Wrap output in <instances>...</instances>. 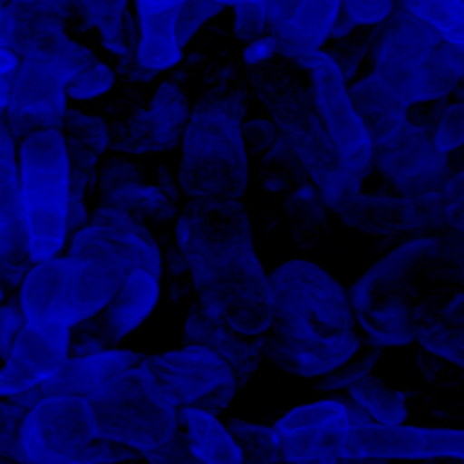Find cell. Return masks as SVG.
<instances>
[{
	"instance_id": "cell-18",
	"label": "cell",
	"mask_w": 464,
	"mask_h": 464,
	"mask_svg": "<svg viewBox=\"0 0 464 464\" xmlns=\"http://www.w3.org/2000/svg\"><path fill=\"white\" fill-rule=\"evenodd\" d=\"M100 207L116 208L140 225L166 222L177 218L175 195L161 186L148 184L143 170L130 159L111 157L98 170Z\"/></svg>"
},
{
	"instance_id": "cell-36",
	"label": "cell",
	"mask_w": 464,
	"mask_h": 464,
	"mask_svg": "<svg viewBox=\"0 0 464 464\" xmlns=\"http://www.w3.org/2000/svg\"><path fill=\"white\" fill-rule=\"evenodd\" d=\"M143 458L150 464H204L190 453L188 447H186V440L181 430L170 440V442L163 444L161 449H154V451L145 453Z\"/></svg>"
},
{
	"instance_id": "cell-15",
	"label": "cell",
	"mask_w": 464,
	"mask_h": 464,
	"mask_svg": "<svg viewBox=\"0 0 464 464\" xmlns=\"http://www.w3.org/2000/svg\"><path fill=\"white\" fill-rule=\"evenodd\" d=\"M356 421V411L338 399L297 406L279 417L272 430L285 460L308 462L343 456L344 440Z\"/></svg>"
},
{
	"instance_id": "cell-40",
	"label": "cell",
	"mask_w": 464,
	"mask_h": 464,
	"mask_svg": "<svg viewBox=\"0 0 464 464\" xmlns=\"http://www.w3.org/2000/svg\"><path fill=\"white\" fill-rule=\"evenodd\" d=\"M5 109V95H3V86H0V113H3Z\"/></svg>"
},
{
	"instance_id": "cell-26",
	"label": "cell",
	"mask_w": 464,
	"mask_h": 464,
	"mask_svg": "<svg viewBox=\"0 0 464 464\" xmlns=\"http://www.w3.org/2000/svg\"><path fill=\"white\" fill-rule=\"evenodd\" d=\"M349 91H352V100L370 131L374 148L390 143L411 121L408 116L411 109L399 102L394 95H390L372 72L349 86Z\"/></svg>"
},
{
	"instance_id": "cell-10",
	"label": "cell",
	"mask_w": 464,
	"mask_h": 464,
	"mask_svg": "<svg viewBox=\"0 0 464 464\" xmlns=\"http://www.w3.org/2000/svg\"><path fill=\"white\" fill-rule=\"evenodd\" d=\"M388 21L372 71L379 84L408 109L451 95L462 80L444 66L442 36L401 5Z\"/></svg>"
},
{
	"instance_id": "cell-20",
	"label": "cell",
	"mask_w": 464,
	"mask_h": 464,
	"mask_svg": "<svg viewBox=\"0 0 464 464\" xmlns=\"http://www.w3.org/2000/svg\"><path fill=\"white\" fill-rule=\"evenodd\" d=\"M340 14L343 0H295L284 25L276 27L272 34L276 54L308 71L311 59L331 39Z\"/></svg>"
},
{
	"instance_id": "cell-24",
	"label": "cell",
	"mask_w": 464,
	"mask_h": 464,
	"mask_svg": "<svg viewBox=\"0 0 464 464\" xmlns=\"http://www.w3.org/2000/svg\"><path fill=\"white\" fill-rule=\"evenodd\" d=\"M340 220L367 236L420 234L415 204L403 193H356L334 208Z\"/></svg>"
},
{
	"instance_id": "cell-21",
	"label": "cell",
	"mask_w": 464,
	"mask_h": 464,
	"mask_svg": "<svg viewBox=\"0 0 464 464\" xmlns=\"http://www.w3.org/2000/svg\"><path fill=\"white\" fill-rule=\"evenodd\" d=\"M16 148L9 131L0 125V272L36 263L25 247Z\"/></svg>"
},
{
	"instance_id": "cell-44",
	"label": "cell",
	"mask_w": 464,
	"mask_h": 464,
	"mask_svg": "<svg viewBox=\"0 0 464 464\" xmlns=\"http://www.w3.org/2000/svg\"><path fill=\"white\" fill-rule=\"evenodd\" d=\"M288 464H290V462H288Z\"/></svg>"
},
{
	"instance_id": "cell-11",
	"label": "cell",
	"mask_w": 464,
	"mask_h": 464,
	"mask_svg": "<svg viewBox=\"0 0 464 464\" xmlns=\"http://www.w3.org/2000/svg\"><path fill=\"white\" fill-rule=\"evenodd\" d=\"M139 456L91 430L86 406L80 397L53 392L27 411L21 429L18 464H54L75 460L91 464L131 462Z\"/></svg>"
},
{
	"instance_id": "cell-33",
	"label": "cell",
	"mask_w": 464,
	"mask_h": 464,
	"mask_svg": "<svg viewBox=\"0 0 464 464\" xmlns=\"http://www.w3.org/2000/svg\"><path fill=\"white\" fill-rule=\"evenodd\" d=\"M433 143L444 157H451L456 150L464 145V93L458 95L453 102L440 111L435 122L430 125Z\"/></svg>"
},
{
	"instance_id": "cell-41",
	"label": "cell",
	"mask_w": 464,
	"mask_h": 464,
	"mask_svg": "<svg viewBox=\"0 0 464 464\" xmlns=\"http://www.w3.org/2000/svg\"><path fill=\"white\" fill-rule=\"evenodd\" d=\"M3 297H5V285H3V279H0V306H3Z\"/></svg>"
},
{
	"instance_id": "cell-9",
	"label": "cell",
	"mask_w": 464,
	"mask_h": 464,
	"mask_svg": "<svg viewBox=\"0 0 464 464\" xmlns=\"http://www.w3.org/2000/svg\"><path fill=\"white\" fill-rule=\"evenodd\" d=\"M25 247L34 261L57 256L68 240L71 175L59 130H39L18 145Z\"/></svg>"
},
{
	"instance_id": "cell-13",
	"label": "cell",
	"mask_w": 464,
	"mask_h": 464,
	"mask_svg": "<svg viewBox=\"0 0 464 464\" xmlns=\"http://www.w3.org/2000/svg\"><path fill=\"white\" fill-rule=\"evenodd\" d=\"M311 91L322 127L344 166L365 181L374 159L372 136L352 100L349 82L340 63L329 53L320 50L308 63Z\"/></svg>"
},
{
	"instance_id": "cell-31",
	"label": "cell",
	"mask_w": 464,
	"mask_h": 464,
	"mask_svg": "<svg viewBox=\"0 0 464 464\" xmlns=\"http://www.w3.org/2000/svg\"><path fill=\"white\" fill-rule=\"evenodd\" d=\"M397 5L421 18L444 41L464 48V0H397Z\"/></svg>"
},
{
	"instance_id": "cell-32",
	"label": "cell",
	"mask_w": 464,
	"mask_h": 464,
	"mask_svg": "<svg viewBox=\"0 0 464 464\" xmlns=\"http://www.w3.org/2000/svg\"><path fill=\"white\" fill-rule=\"evenodd\" d=\"M231 435L243 451V464H288L272 426L254 421H231Z\"/></svg>"
},
{
	"instance_id": "cell-1",
	"label": "cell",
	"mask_w": 464,
	"mask_h": 464,
	"mask_svg": "<svg viewBox=\"0 0 464 464\" xmlns=\"http://www.w3.org/2000/svg\"><path fill=\"white\" fill-rule=\"evenodd\" d=\"M177 249L198 304L227 329L258 338L272 322V281L243 204L188 207L177 216Z\"/></svg>"
},
{
	"instance_id": "cell-38",
	"label": "cell",
	"mask_w": 464,
	"mask_h": 464,
	"mask_svg": "<svg viewBox=\"0 0 464 464\" xmlns=\"http://www.w3.org/2000/svg\"><path fill=\"white\" fill-rule=\"evenodd\" d=\"M442 62L458 80H464V48L444 41L442 45Z\"/></svg>"
},
{
	"instance_id": "cell-7",
	"label": "cell",
	"mask_w": 464,
	"mask_h": 464,
	"mask_svg": "<svg viewBox=\"0 0 464 464\" xmlns=\"http://www.w3.org/2000/svg\"><path fill=\"white\" fill-rule=\"evenodd\" d=\"M118 288V272L107 258L72 254L36 261L18 290V308L34 331H71L104 311Z\"/></svg>"
},
{
	"instance_id": "cell-6",
	"label": "cell",
	"mask_w": 464,
	"mask_h": 464,
	"mask_svg": "<svg viewBox=\"0 0 464 464\" xmlns=\"http://www.w3.org/2000/svg\"><path fill=\"white\" fill-rule=\"evenodd\" d=\"M71 7L63 0H7L9 41L27 59L62 82L68 100H91L113 89V72L98 54L66 34Z\"/></svg>"
},
{
	"instance_id": "cell-8",
	"label": "cell",
	"mask_w": 464,
	"mask_h": 464,
	"mask_svg": "<svg viewBox=\"0 0 464 464\" xmlns=\"http://www.w3.org/2000/svg\"><path fill=\"white\" fill-rule=\"evenodd\" d=\"M140 362V361H139ZM139 362L100 379L82 397L91 430L139 456L161 449L181 430L179 411Z\"/></svg>"
},
{
	"instance_id": "cell-42",
	"label": "cell",
	"mask_w": 464,
	"mask_h": 464,
	"mask_svg": "<svg viewBox=\"0 0 464 464\" xmlns=\"http://www.w3.org/2000/svg\"><path fill=\"white\" fill-rule=\"evenodd\" d=\"M0 464H16V462H12V460H9V458L0 456Z\"/></svg>"
},
{
	"instance_id": "cell-16",
	"label": "cell",
	"mask_w": 464,
	"mask_h": 464,
	"mask_svg": "<svg viewBox=\"0 0 464 464\" xmlns=\"http://www.w3.org/2000/svg\"><path fill=\"white\" fill-rule=\"evenodd\" d=\"M188 113L190 104L184 86L175 80L163 82L148 109L131 113L111 131V150L130 157L168 152L179 145Z\"/></svg>"
},
{
	"instance_id": "cell-37",
	"label": "cell",
	"mask_w": 464,
	"mask_h": 464,
	"mask_svg": "<svg viewBox=\"0 0 464 464\" xmlns=\"http://www.w3.org/2000/svg\"><path fill=\"white\" fill-rule=\"evenodd\" d=\"M16 66V54L12 50V41H9L7 30V16H5V5L0 0V75L9 72Z\"/></svg>"
},
{
	"instance_id": "cell-25",
	"label": "cell",
	"mask_w": 464,
	"mask_h": 464,
	"mask_svg": "<svg viewBox=\"0 0 464 464\" xmlns=\"http://www.w3.org/2000/svg\"><path fill=\"white\" fill-rule=\"evenodd\" d=\"M181 3L184 0H134L139 59L154 75L175 66L184 54L177 30Z\"/></svg>"
},
{
	"instance_id": "cell-5",
	"label": "cell",
	"mask_w": 464,
	"mask_h": 464,
	"mask_svg": "<svg viewBox=\"0 0 464 464\" xmlns=\"http://www.w3.org/2000/svg\"><path fill=\"white\" fill-rule=\"evenodd\" d=\"M68 252L102 256L116 267V295L100 315L118 343L150 320L161 297L163 261L145 225L116 208L98 207L68 238Z\"/></svg>"
},
{
	"instance_id": "cell-17",
	"label": "cell",
	"mask_w": 464,
	"mask_h": 464,
	"mask_svg": "<svg viewBox=\"0 0 464 464\" xmlns=\"http://www.w3.org/2000/svg\"><path fill=\"white\" fill-rule=\"evenodd\" d=\"M372 166H379L397 193L412 195L429 188L449 172V157L433 143L429 125L408 121L390 143L374 148Z\"/></svg>"
},
{
	"instance_id": "cell-23",
	"label": "cell",
	"mask_w": 464,
	"mask_h": 464,
	"mask_svg": "<svg viewBox=\"0 0 464 464\" xmlns=\"http://www.w3.org/2000/svg\"><path fill=\"white\" fill-rule=\"evenodd\" d=\"M59 131L66 145L71 193L86 198L98 179V168L104 152L111 150V130L102 118L68 109Z\"/></svg>"
},
{
	"instance_id": "cell-30",
	"label": "cell",
	"mask_w": 464,
	"mask_h": 464,
	"mask_svg": "<svg viewBox=\"0 0 464 464\" xmlns=\"http://www.w3.org/2000/svg\"><path fill=\"white\" fill-rule=\"evenodd\" d=\"M285 213L297 238H304V243H315L329 231V204L320 198L311 184H304L295 190L285 202Z\"/></svg>"
},
{
	"instance_id": "cell-43",
	"label": "cell",
	"mask_w": 464,
	"mask_h": 464,
	"mask_svg": "<svg viewBox=\"0 0 464 464\" xmlns=\"http://www.w3.org/2000/svg\"><path fill=\"white\" fill-rule=\"evenodd\" d=\"M430 464H440V462H435V460H430Z\"/></svg>"
},
{
	"instance_id": "cell-4",
	"label": "cell",
	"mask_w": 464,
	"mask_h": 464,
	"mask_svg": "<svg viewBox=\"0 0 464 464\" xmlns=\"http://www.w3.org/2000/svg\"><path fill=\"white\" fill-rule=\"evenodd\" d=\"M179 186L188 207L243 204L249 186L245 100L238 91H213L188 113L179 140Z\"/></svg>"
},
{
	"instance_id": "cell-39",
	"label": "cell",
	"mask_w": 464,
	"mask_h": 464,
	"mask_svg": "<svg viewBox=\"0 0 464 464\" xmlns=\"http://www.w3.org/2000/svg\"><path fill=\"white\" fill-rule=\"evenodd\" d=\"M390 460L383 458H372V456H343L338 458V464H388Z\"/></svg>"
},
{
	"instance_id": "cell-12",
	"label": "cell",
	"mask_w": 464,
	"mask_h": 464,
	"mask_svg": "<svg viewBox=\"0 0 464 464\" xmlns=\"http://www.w3.org/2000/svg\"><path fill=\"white\" fill-rule=\"evenodd\" d=\"M139 365L179 412L202 408L218 415L238 392L229 365L198 344L143 358Z\"/></svg>"
},
{
	"instance_id": "cell-19",
	"label": "cell",
	"mask_w": 464,
	"mask_h": 464,
	"mask_svg": "<svg viewBox=\"0 0 464 464\" xmlns=\"http://www.w3.org/2000/svg\"><path fill=\"white\" fill-rule=\"evenodd\" d=\"M376 358L365 356L361 361H349L340 370L322 376L326 379V388H347L349 406L365 421L374 426H401L406 421V399L399 390L372 374Z\"/></svg>"
},
{
	"instance_id": "cell-2",
	"label": "cell",
	"mask_w": 464,
	"mask_h": 464,
	"mask_svg": "<svg viewBox=\"0 0 464 464\" xmlns=\"http://www.w3.org/2000/svg\"><path fill=\"white\" fill-rule=\"evenodd\" d=\"M272 281V322L261 352L299 379H320L353 361L361 347L349 293L322 266L293 258Z\"/></svg>"
},
{
	"instance_id": "cell-28",
	"label": "cell",
	"mask_w": 464,
	"mask_h": 464,
	"mask_svg": "<svg viewBox=\"0 0 464 464\" xmlns=\"http://www.w3.org/2000/svg\"><path fill=\"white\" fill-rule=\"evenodd\" d=\"M417 344L464 370V288H456L421 324Z\"/></svg>"
},
{
	"instance_id": "cell-34",
	"label": "cell",
	"mask_w": 464,
	"mask_h": 464,
	"mask_svg": "<svg viewBox=\"0 0 464 464\" xmlns=\"http://www.w3.org/2000/svg\"><path fill=\"white\" fill-rule=\"evenodd\" d=\"M30 408L16 397H0V456L18 464L21 458V429Z\"/></svg>"
},
{
	"instance_id": "cell-27",
	"label": "cell",
	"mask_w": 464,
	"mask_h": 464,
	"mask_svg": "<svg viewBox=\"0 0 464 464\" xmlns=\"http://www.w3.org/2000/svg\"><path fill=\"white\" fill-rule=\"evenodd\" d=\"M186 447L204 464H243V451L229 426L220 424L216 412L188 408L179 412Z\"/></svg>"
},
{
	"instance_id": "cell-29",
	"label": "cell",
	"mask_w": 464,
	"mask_h": 464,
	"mask_svg": "<svg viewBox=\"0 0 464 464\" xmlns=\"http://www.w3.org/2000/svg\"><path fill=\"white\" fill-rule=\"evenodd\" d=\"M245 140H247L249 157L258 159L263 168L279 172H302L293 145L288 143L284 131L266 118H254L245 125Z\"/></svg>"
},
{
	"instance_id": "cell-22",
	"label": "cell",
	"mask_w": 464,
	"mask_h": 464,
	"mask_svg": "<svg viewBox=\"0 0 464 464\" xmlns=\"http://www.w3.org/2000/svg\"><path fill=\"white\" fill-rule=\"evenodd\" d=\"M184 338L186 344H198V347H204L220 356L229 365L238 390H243L261 367L263 352L258 340L245 338V335L227 329L225 324L213 320L199 304L190 308L188 315H186Z\"/></svg>"
},
{
	"instance_id": "cell-3",
	"label": "cell",
	"mask_w": 464,
	"mask_h": 464,
	"mask_svg": "<svg viewBox=\"0 0 464 464\" xmlns=\"http://www.w3.org/2000/svg\"><path fill=\"white\" fill-rule=\"evenodd\" d=\"M458 288L447 245L421 234L374 263L358 279L352 299L356 326L379 347L417 343L421 324Z\"/></svg>"
},
{
	"instance_id": "cell-35",
	"label": "cell",
	"mask_w": 464,
	"mask_h": 464,
	"mask_svg": "<svg viewBox=\"0 0 464 464\" xmlns=\"http://www.w3.org/2000/svg\"><path fill=\"white\" fill-rule=\"evenodd\" d=\"M397 0H343V16L352 25H374L388 21Z\"/></svg>"
},
{
	"instance_id": "cell-14",
	"label": "cell",
	"mask_w": 464,
	"mask_h": 464,
	"mask_svg": "<svg viewBox=\"0 0 464 464\" xmlns=\"http://www.w3.org/2000/svg\"><path fill=\"white\" fill-rule=\"evenodd\" d=\"M5 109L0 125L21 145L39 130H59L68 111V95L62 82L44 66L16 59V66L0 75Z\"/></svg>"
}]
</instances>
